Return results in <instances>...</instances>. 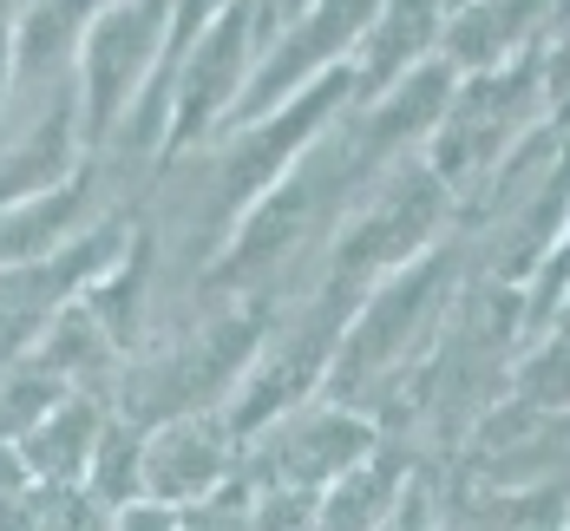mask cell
I'll return each mask as SVG.
<instances>
[{
    "label": "cell",
    "mask_w": 570,
    "mask_h": 531,
    "mask_svg": "<svg viewBox=\"0 0 570 531\" xmlns=\"http://www.w3.org/2000/svg\"><path fill=\"white\" fill-rule=\"evenodd\" d=\"M177 531H256V499H249V485L229 479L210 499L177 505Z\"/></svg>",
    "instance_id": "obj_13"
},
{
    "label": "cell",
    "mask_w": 570,
    "mask_h": 531,
    "mask_svg": "<svg viewBox=\"0 0 570 531\" xmlns=\"http://www.w3.org/2000/svg\"><path fill=\"white\" fill-rule=\"evenodd\" d=\"M302 7H308V0H283V20H288V13H302Z\"/></svg>",
    "instance_id": "obj_17"
},
{
    "label": "cell",
    "mask_w": 570,
    "mask_h": 531,
    "mask_svg": "<svg viewBox=\"0 0 570 531\" xmlns=\"http://www.w3.org/2000/svg\"><path fill=\"white\" fill-rule=\"evenodd\" d=\"M27 485H33V472L20 460V440H0V499L7 492H27Z\"/></svg>",
    "instance_id": "obj_16"
},
{
    "label": "cell",
    "mask_w": 570,
    "mask_h": 531,
    "mask_svg": "<svg viewBox=\"0 0 570 531\" xmlns=\"http://www.w3.org/2000/svg\"><path fill=\"white\" fill-rule=\"evenodd\" d=\"M400 505V485H394V466L381 460H361V466L335 479L315 505V531H381L394 519Z\"/></svg>",
    "instance_id": "obj_9"
},
{
    "label": "cell",
    "mask_w": 570,
    "mask_h": 531,
    "mask_svg": "<svg viewBox=\"0 0 570 531\" xmlns=\"http://www.w3.org/2000/svg\"><path fill=\"white\" fill-rule=\"evenodd\" d=\"M112 531H177V505H158V499H131L112 512Z\"/></svg>",
    "instance_id": "obj_15"
},
{
    "label": "cell",
    "mask_w": 570,
    "mask_h": 531,
    "mask_svg": "<svg viewBox=\"0 0 570 531\" xmlns=\"http://www.w3.org/2000/svg\"><path fill=\"white\" fill-rule=\"evenodd\" d=\"M99 433H106V413L92 407L86 394H66V401L20 440V460L33 472V485H86Z\"/></svg>",
    "instance_id": "obj_6"
},
{
    "label": "cell",
    "mask_w": 570,
    "mask_h": 531,
    "mask_svg": "<svg viewBox=\"0 0 570 531\" xmlns=\"http://www.w3.org/2000/svg\"><path fill=\"white\" fill-rule=\"evenodd\" d=\"M538 7H544V0H485V7H465L453 27H446V47H453V59H465V66H492V59L531 27Z\"/></svg>",
    "instance_id": "obj_11"
},
{
    "label": "cell",
    "mask_w": 570,
    "mask_h": 531,
    "mask_svg": "<svg viewBox=\"0 0 570 531\" xmlns=\"http://www.w3.org/2000/svg\"><path fill=\"white\" fill-rule=\"evenodd\" d=\"M171 33V0H112L86 27V138H106L118 112L138 99L145 66Z\"/></svg>",
    "instance_id": "obj_3"
},
{
    "label": "cell",
    "mask_w": 570,
    "mask_h": 531,
    "mask_svg": "<svg viewBox=\"0 0 570 531\" xmlns=\"http://www.w3.org/2000/svg\"><path fill=\"white\" fill-rule=\"evenodd\" d=\"M86 492L99 505H131L145 499V426H125V420H106L99 446H92V472H86Z\"/></svg>",
    "instance_id": "obj_10"
},
{
    "label": "cell",
    "mask_w": 570,
    "mask_h": 531,
    "mask_svg": "<svg viewBox=\"0 0 570 531\" xmlns=\"http://www.w3.org/2000/svg\"><path fill=\"white\" fill-rule=\"evenodd\" d=\"M243 466L236 426L224 413H171L158 433H145V499L158 505H197Z\"/></svg>",
    "instance_id": "obj_4"
},
{
    "label": "cell",
    "mask_w": 570,
    "mask_h": 531,
    "mask_svg": "<svg viewBox=\"0 0 570 531\" xmlns=\"http://www.w3.org/2000/svg\"><path fill=\"white\" fill-rule=\"evenodd\" d=\"M66 394H72V387H66L59 374H47L40 361H20V367L0 381V440H27Z\"/></svg>",
    "instance_id": "obj_12"
},
{
    "label": "cell",
    "mask_w": 570,
    "mask_h": 531,
    "mask_svg": "<svg viewBox=\"0 0 570 531\" xmlns=\"http://www.w3.org/2000/svg\"><path fill=\"white\" fill-rule=\"evenodd\" d=\"M433 210H440V184H433V177H406V184H394V190L381 197V210L342 243L335 276L361 283V276L381 269V263H406V256L420 249L426 224H433Z\"/></svg>",
    "instance_id": "obj_5"
},
{
    "label": "cell",
    "mask_w": 570,
    "mask_h": 531,
    "mask_svg": "<svg viewBox=\"0 0 570 531\" xmlns=\"http://www.w3.org/2000/svg\"><path fill=\"white\" fill-rule=\"evenodd\" d=\"M40 531H112V505L86 485H40Z\"/></svg>",
    "instance_id": "obj_14"
},
{
    "label": "cell",
    "mask_w": 570,
    "mask_h": 531,
    "mask_svg": "<svg viewBox=\"0 0 570 531\" xmlns=\"http://www.w3.org/2000/svg\"><path fill=\"white\" fill-rule=\"evenodd\" d=\"M269 27V0H229L224 13L197 33L190 66H177V99H171V138L165 145H190L204 138L229 106L243 99L249 72H256V33Z\"/></svg>",
    "instance_id": "obj_2"
},
{
    "label": "cell",
    "mask_w": 570,
    "mask_h": 531,
    "mask_svg": "<svg viewBox=\"0 0 570 531\" xmlns=\"http://www.w3.org/2000/svg\"><path fill=\"white\" fill-rule=\"evenodd\" d=\"M361 460H374V426L354 407L322 401V407H295V413H283V420H269L263 440H256V453L236 466V479H243L249 492H263V485L328 492V485L347 479Z\"/></svg>",
    "instance_id": "obj_1"
},
{
    "label": "cell",
    "mask_w": 570,
    "mask_h": 531,
    "mask_svg": "<svg viewBox=\"0 0 570 531\" xmlns=\"http://www.w3.org/2000/svg\"><path fill=\"white\" fill-rule=\"evenodd\" d=\"M440 13H446V0H381V13L367 27V47H361V86L381 92L406 66H420V47L433 40Z\"/></svg>",
    "instance_id": "obj_7"
},
{
    "label": "cell",
    "mask_w": 570,
    "mask_h": 531,
    "mask_svg": "<svg viewBox=\"0 0 570 531\" xmlns=\"http://www.w3.org/2000/svg\"><path fill=\"white\" fill-rule=\"evenodd\" d=\"M79 197H86V184H59V190H40V197L13 204V210L0 217V269L47 263L53 249H66L72 217H79Z\"/></svg>",
    "instance_id": "obj_8"
}]
</instances>
